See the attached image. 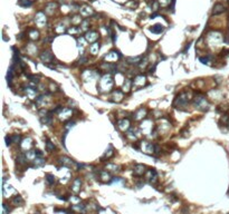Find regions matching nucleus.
Masks as SVG:
<instances>
[{"instance_id": "1", "label": "nucleus", "mask_w": 229, "mask_h": 214, "mask_svg": "<svg viewBox=\"0 0 229 214\" xmlns=\"http://www.w3.org/2000/svg\"><path fill=\"white\" fill-rule=\"evenodd\" d=\"M112 87H113V78H112V75H111V74H105L104 76L100 79V83H98V85H97L98 91L102 93L110 92Z\"/></svg>"}, {"instance_id": "2", "label": "nucleus", "mask_w": 229, "mask_h": 214, "mask_svg": "<svg viewBox=\"0 0 229 214\" xmlns=\"http://www.w3.org/2000/svg\"><path fill=\"white\" fill-rule=\"evenodd\" d=\"M188 102H189V94L187 92H182L181 94H179L176 99H174V103H173V106L176 108H180V109H183L186 106L188 105Z\"/></svg>"}, {"instance_id": "3", "label": "nucleus", "mask_w": 229, "mask_h": 214, "mask_svg": "<svg viewBox=\"0 0 229 214\" xmlns=\"http://www.w3.org/2000/svg\"><path fill=\"white\" fill-rule=\"evenodd\" d=\"M193 102H195V106L198 107L199 109L201 111H207L209 108V104L206 99V97L201 94H197L193 98Z\"/></svg>"}, {"instance_id": "4", "label": "nucleus", "mask_w": 229, "mask_h": 214, "mask_svg": "<svg viewBox=\"0 0 229 214\" xmlns=\"http://www.w3.org/2000/svg\"><path fill=\"white\" fill-rule=\"evenodd\" d=\"M145 84H146L145 76H143V75H139V76H136L135 78L133 79V82H132V87H133L134 89H139V88L145 86Z\"/></svg>"}, {"instance_id": "5", "label": "nucleus", "mask_w": 229, "mask_h": 214, "mask_svg": "<svg viewBox=\"0 0 229 214\" xmlns=\"http://www.w3.org/2000/svg\"><path fill=\"white\" fill-rule=\"evenodd\" d=\"M141 148H142V151L146 154H153L156 152V145L154 144H152V143H149V142H141Z\"/></svg>"}, {"instance_id": "6", "label": "nucleus", "mask_w": 229, "mask_h": 214, "mask_svg": "<svg viewBox=\"0 0 229 214\" xmlns=\"http://www.w3.org/2000/svg\"><path fill=\"white\" fill-rule=\"evenodd\" d=\"M15 193V189L10 184H6V178H3V184H2V194L5 197H9L11 194Z\"/></svg>"}, {"instance_id": "7", "label": "nucleus", "mask_w": 229, "mask_h": 214, "mask_svg": "<svg viewBox=\"0 0 229 214\" xmlns=\"http://www.w3.org/2000/svg\"><path fill=\"white\" fill-rule=\"evenodd\" d=\"M152 125H153V124H152V121H150V119L144 121V122L142 123V125H141L142 133H143L144 135H149L150 133H152V128H153Z\"/></svg>"}, {"instance_id": "8", "label": "nucleus", "mask_w": 229, "mask_h": 214, "mask_svg": "<svg viewBox=\"0 0 229 214\" xmlns=\"http://www.w3.org/2000/svg\"><path fill=\"white\" fill-rule=\"evenodd\" d=\"M119 58H121V55H120V52L119 51H115V50H112V51H110L106 56L104 57V59L107 62H114V61H116Z\"/></svg>"}, {"instance_id": "9", "label": "nucleus", "mask_w": 229, "mask_h": 214, "mask_svg": "<svg viewBox=\"0 0 229 214\" xmlns=\"http://www.w3.org/2000/svg\"><path fill=\"white\" fill-rule=\"evenodd\" d=\"M49 103V96L47 95H42L39 96L37 99H36V104L38 107H42V108H45Z\"/></svg>"}, {"instance_id": "10", "label": "nucleus", "mask_w": 229, "mask_h": 214, "mask_svg": "<svg viewBox=\"0 0 229 214\" xmlns=\"http://www.w3.org/2000/svg\"><path fill=\"white\" fill-rule=\"evenodd\" d=\"M72 114H73L72 109H69V108H63L62 111L58 113V117H59L61 121L65 122V121H67L72 116Z\"/></svg>"}, {"instance_id": "11", "label": "nucleus", "mask_w": 229, "mask_h": 214, "mask_svg": "<svg viewBox=\"0 0 229 214\" xmlns=\"http://www.w3.org/2000/svg\"><path fill=\"white\" fill-rule=\"evenodd\" d=\"M39 58H40V60H42L44 64H48V62H51V61L53 60L54 56H53V54L51 52V51L47 50V51L42 52L40 56H39Z\"/></svg>"}, {"instance_id": "12", "label": "nucleus", "mask_w": 229, "mask_h": 214, "mask_svg": "<svg viewBox=\"0 0 229 214\" xmlns=\"http://www.w3.org/2000/svg\"><path fill=\"white\" fill-rule=\"evenodd\" d=\"M59 163L62 164L63 166H65V167H72L75 165V162H74L72 158H69V157H67V156H63V157H59V161H58Z\"/></svg>"}, {"instance_id": "13", "label": "nucleus", "mask_w": 229, "mask_h": 214, "mask_svg": "<svg viewBox=\"0 0 229 214\" xmlns=\"http://www.w3.org/2000/svg\"><path fill=\"white\" fill-rule=\"evenodd\" d=\"M117 127H119L122 132L127 131V129L130 128V121H129L127 118H124V119L119 121V123H117Z\"/></svg>"}, {"instance_id": "14", "label": "nucleus", "mask_w": 229, "mask_h": 214, "mask_svg": "<svg viewBox=\"0 0 229 214\" xmlns=\"http://www.w3.org/2000/svg\"><path fill=\"white\" fill-rule=\"evenodd\" d=\"M35 21H36V23H37L39 27L45 26V25H46V17H45V15H44L42 12H38V13L36 15Z\"/></svg>"}, {"instance_id": "15", "label": "nucleus", "mask_w": 229, "mask_h": 214, "mask_svg": "<svg viewBox=\"0 0 229 214\" xmlns=\"http://www.w3.org/2000/svg\"><path fill=\"white\" fill-rule=\"evenodd\" d=\"M97 38H98V34L96 31H87L85 35V39L90 42H95Z\"/></svg>"}, {"instance_id": "16", "label": "nucleus", "mask_w": 229, "mask_h": 214, "mask_svg": "<svg viewBox=\"0 0 229 214\" xmlns=\"http://www.w3.org/2000/svg\"><path fill=\"white\" fill-rule=\"evenodd\" d=\"M133 173L136 176H142L143 174L145 173V166L142 165V164H136L134 166V170H133Z\"/></svg>"}, {"instance_id": "17", "label": "nucleus", "mask_w": 229, "mask_h": 214, "mask_svg": "<svg viewBox=\"0 0 229 214\" xmlns=\"http://www.w3.org/2000/svg\"><path fill=\"white\" fill-rule=\"evenodd\" d=\"M148 178H149L150 183L152 184L156 183V181H158V173H156V171L154 168H152V170H150L148 172Z\"/></svg>"}, {"instance_id": "18", "label": "nucleus", "mask_w": 229, "mask_h": 214, "mask_svg": "<svg viewBox=\"0 0 229 214\" xmlns=\"http://www.w3.org/2000/svg\"><path fill=\"white\" fill-rule=\"evenodd\" d=\"M146 114H148V112H146L145 108H140L137 112L134 114V119H136V121H141V119H143V118H145Z\"/></svg>"}, {"instance_id": "19", "label": "nucleus", "mask_w": 229, "mask_h": 214, "mask_svg": "<svg viewBox=\"0 0 229 214\" xmlns=\"http://www.w3.org/2000/svg\"><path fill=\"white\" fill-rule=\"evenodd\" d=\"M81 185H82L81 178H75L72 183V191L74 193H78L81 191Z\"/></svg>"}, {"instance_id": "20", "label": "nucleus", "mask_w": 229, "mask_h": 214, "mask_svg": "<svg viewBox=\"0 0 229 214\" xmlns=\"http://www.w3.org/2000/svg\"><path fill=\"white\" fill-rule=\"evenodd\" d=\"M72 210L77 212V213L84 214L86 213V205H84V204H74L72 206Z\"/></svg>"}, {"instance_id": "21", "label": "nucleus", "mask_w": 229, "mask_h": 214, "mask_svg": "<svg viewBox=\"0 0 229 214\" xmlns=\"http://www.w3.org/2000/svg\"><path fill=\"white\" fill-rule=\"evenodd\" d=\"M20 146L22 150H26V152H27V151H30L29 148L32 146V141H31V138H29V137H28V138H25V140L21 142Z\"/></svg>"}, {"instance_id": "22", "label": "nucleus", "mask_w": 229, "mask_h": 214, "mask_svg": "<svg viewBox=\"0 0 229 214\" xmlns=\"http://www.w3.org/2000/svg\"><path fill=\"white\" fill-rule=\"evenodd\" d=\"M226 10L225 6L222 3H216L214 6V9H212V15H219V13H222L224 11Z\"/></svg>"}, {"instance_id": "23", "label": "nucleus", "mask_w": 229, "mask_h": 214, "mask_svg": "<svg viewBox=\"0 0 229 214\" xmlns=\"http://www.w3.org/2000/svg\"><path fill=\"white\" fill-rule=\"evenodd\" d=\"M100 178L102 182H110L112 181L111 178V175L108 173V171H100Z\"/></svg>"}, {"instance_id": "24", "label": "nucleus", "mask_w": 229, "mask_h": 214, "mask_svg": "<svg viewBox=\"0 0 229 214\" xmlns=\"http://www.w3.org/2000/svg\"><path fill=\"white\" fill-rule=\"evenodd\" d=\"M25 93H26V95L28 96V98H30V99L36 98V96H37V92H36V89L30 88V87H27V88H25Z\"/></svg>"}, {"instance_id": "25", "label": "nucleus", "mask_w": 229, "mask_h": 214, "mask_svg": "<svg viewBox=\"0 0 229 214\" xmlns=\"http://www.w3.org/2000/svg\"><path fill=\"white\" fill-rule=\"evenodd\" d=\"M112 98H113V102H116V103L121 102V101L123 99V94H122V92H120V91H114Z\"/></svg>"}, {"instance_id": "26", "label": "nucleus", "mask_w": 229, "mask_h": 214, "mask_svg": "<svg viewBox=\"0 0 229 214\" xmlns=\"http://www.w3.org/2000/svg\"><path fill=\"white\" fill-rule=\"evenodd\" d=\"M32 167H40L45 164V160L42 157H36L34 161H32Z\"/></svg>"}, {"instance_id": "27", "label": "nucleus", "mask_w": 229, "mask_h": 214, "mask_svg": "<svg viewBox=\"0 0 229 214\" xmlns=\"http://www.w3.org/2000/svg\"><path fill=\"white\" fill-rule=\"evenodd\" d=\"M81 13H82L83 16L88 17V16H92V15H93V10H92L91 7H88V6H84L83 9H81Z\"/></svg>"}, {"instance_id": "28", "label": "nucleus", "mask_w": 229, "mask_h": 214, "mask_svg": "<svg viewBox=\"0 0 229 214\" xmlns=\"http://www.w3.org/2000/svg\"><path fill=\"white\" fill-rule=\"evenodd\" d=\"M11 202H12L13 205L18 206V205H22V204H24V200H22V197H21L20 195H16V196L12 197Z\"/></svg>"}, {"instance_id": "29", "label": "nucleus", "mask_w": 229, "mask_h": 214, "mask_svg": "<svg viewBox=\"0 0 229 214\" xmlns=\"http://www.w3.org/2000/svg\"><path fill=\"white\" fill-rule=\"evenodd\" d=\"M45 178H46L47 183L49 184V185H54V184L56 183V177H55V175H53V174L47 173L45 175Z\"/></svg>"}, {"instance_id": "30", "label": "nucleus", "mask_w": 229, "mask_h": 214, "mask_svg": "<svg viewBox=\"0 0 229 214\" xmlns=\"http://www.w3.org/2000/svg\"><path fill=\"white\" fill-rule=\"evenodd\" d=\"M113 155H114V150H113L112 145H110V146H108V150H106V152L104 153V156L102 157V160H105V158H110V157H112Z\"/></svg>"}, {"instance_id": "31", "label": "nucleus", "mask_w": 229, "mask_h": 214, "mask_svg": "<svg viewBox=\"0 0 229 214\" xmlns=\"http://www.w3.org/2000/svg\"><path fill=\"white\" fill-rule=\"evenodd\" d=\"M106 170L108 171V172H120V166L119 165H115V164H107L106 165Z\"/></svg>"}, {"instance_id": "32", "label": "nucleus", "mask_w": 229, "mask_h": 214, "mask_svg": "<svg viewBox=\"0 0 229 214\" xmlns=\"http://www.w3.org/2000/svg\"><path fill=\"white\" fill-rule=\"evenodd\" d=\"M100 50V44L98 42H94L93 45H91V47H90V52L92 54V55H96L97 52Z\"/></svg>"}, {"instance_id": "33", "label": "nucleus", "mask_w": 229, "mask_h": 214, "mask_svg": "<svg viewBox=\"0 0 229 214\" xmlns=\"http://www.w3.org/2000/svg\"><path fill=\"white\" fill-rule=\"evenodd\" d=\"M29 38L31 40H37L39 38V32L36 29H31V30H29Z\"/></svg>"}, {"instance_id": "34", "label": "nucleus", "mask_w": 229, "mask_h": 214, "mask_svg": "<svg viewBox=\"0 0 229 214\" xmlns=\"http://www.w3.org/2000/svg\"><path fill=\"white\" fill-rule=\"evenodd\" d=\"M163 26L162 25H154L150 30L152 31V32H154V34H161L162 31H163Z\"/></svg>"}, {"instance_id": "35", "label": "nucleus", "mask_w": 229, "mask_h": 214, "mask_svg": "<svg viewBox=\"0 0 229 214\" xmlns=\"http://www.w3.org/2000/svg\"><path fill=\"white\" fill-rule=\"evenodd\" d=\"M131 88H132V81L125 79V83H124V85H123V91H124L125 93H127L131 91Z\"/></svg>"}, {"instance_id": "36", "label": "nucleus", "mask_w": 229, "mask_h": 214, "mask_svg": "<svg viewBox=\"0 0 229 214\" xmlns=\"http://www.w3.org/2000/svg\"><path fill=\"white\" fill-rule=\"evenodd\" d=\"M19 5L21 7H30L32 5V1L31 0H19Z\"/></svg>"}, {"instance_id": "37", "label": "nucleus", "mask_w": 229, "mask_h": 214, "mask_svg": "<svg viewBox=\"0 0 229 214\" xmlns=\"http://www.w3.org/2000/svg\"><path fill=\"white\" fill-rule=\"evenodd\" d=\"M46 150H47L48 152H53V151L55 150V145H54L48 138H47V143H46Z\"/></svg>"}, {"instance_id": "38", "label": "nucleus", "mask_w": 229, "mask_h": 214, "mask_svg": "<svg viewBox=\"0 0 229 214\" xmlns=\"http://www.w3.org/2000/svg\"><path fill=\"white\" fill-rule=\"evenodd\" d=\"M55 8H57V3L56 2H51V3H48L47 5V11H49V12H52V10L54 9L55 10Z\"/></svg>"}, {"instance_id": "39", "label": "nucleus", "mask_w": 229, "mask_h": 214, "mask_svg": "<svg viewBox=\"0 0 229 214\" xmlns=\"http://www.w3.org/2000/svg\"><path fill=\"white\" fill-rule=\"evenodd\" d=\"M11 141L12 143H20V135L18 134H15V135H11Z\"/></svg>"}, {"instance_id": "40", "label": "nucleus", "mask_w": 229, "mask_h": 214, "mask_svg": "<svg viewBox=\"0 0 229 214\" xmlns=\"http://www.w3.org/2000/svg\"><path fill=\"white\" fill-rule=\"evenodd\" d=\"M9 212H10V209L8 207L7 204L3 203V205H2V214H9Z\"/></svg>"}, {"instance_id": "41", "label": "nucleus", "mask_w": 229, "mask_h": 214, "mask_svg": "<svg viewBox=\"0 0 229 214\" xmlns=\"http://www.w3.org/2000/svg\"><path fill=\"white\" fill-rule=\"evenodd\" d=\"M221 122L224 123L226 126H229V114L228 115H225V116L221 118Z\"/></svg>"}, {"instance_id": "42", "label": "nucleus", "mask_w": 229, "mask_h": 214, "mask_svg": "<svg viewBox=\"0 0 229 214\" xmlns=\"http://www.w3.org/2000/svg\"><path fill=\"white\" fill-rule=\"evenodd\" d=\"M27 50H28V52H29L30 55H34V54L37 51V48H36L34 45H32V48H30V45H29V46H28V48H27Z\"/></svg>"}, {"instance_id": "43", "label": "nucleus", "mask_w": 229, "mask_h": 214, "mask_svg": "<svg viewBox=\"0 0 229 214\" xmlns=\"http://www.w3.org/2000/svg\"><path fill=\"white\" fill-rule=\"evenodd\" d=\"M139 65H140V68H144L146 65H148V59H146V58H144L143 60L140 61V64H139Z\"/></svg>"}, {"instance_id": "44", "label": "nucleus", "mask_w": 229, "mask_h": 214, "mask_svg": "<svg viewBox=\"0 0 229 214\" xmlns=\"http://www.w3.org/2000/svg\"><path fill=\"white\" fill-rule=\"evenodd\" d=\"M170 1L171 0H159V2H160L161 6H168V5H170Z\"/></svg>"}, {"instance_id": "45", "label": "nucleus", "mask_w": 229, "mask_h": 214, "mask_svg": "<svg viewBox=\"0 0 229 214\" xmlns=\"http://www.w3.org/2000/svg\"><path fill=\"white\" fill-rule=\"evenodd\" d=\"M74 125H75V123H74V122H68V123H66V125H65V128H66V129H69L71 127H73Z\"/></svg>"}, {"instance_id": "46", "label": "nucleus", "mask_w": 229, "mask_h": 214, "mask_svg": "<svg viewBox=\"0 0 229 214\" xmlns=\"http://www.w3.org/2000/svg\"><path fill=\"white\" fill-rule=\"evenodd\" d=\"M12 141H11V136H6V144H7V146H9Z\"/></svg>"}, {"instance_id": "47", "label": "nucleus", "mask_w": 229, "mask_h": 214, "mask_svg": "<svg viewBox=\"0 0 229 214\" xmlns=\"http://www.w3.org/2000/svg\"><path fill=\"white\" fill-rule=\"evenodd\" d=\"M76 22H82V19H81L78 16H75L73 19V23H76Z\"/></svg>"}, {"instance_id": "48", "label": "nucleus", "mask_w": 229, "mask_h": 214, "mask_svg": "<svg viewBox=\"0 0 229 214\" xmlns=\"http://www.w3.org/2000/svg\"><path fill=\"white\" fill-rule=\"evenodd\" d=\"M69 200H71V201H74V202H76V201H79V199H78V197H71Z\"/></svg>"}, {"instance_id": "49", "label": "nucleus", "mask_w": 229, "mask_h": 214, "mask_svg": "<svg viewBox=\"0 0 229 214\" xmlns=\"http://www.w3.org/2000/svg\"><path fill=\"white\" fill-rule=\"evenodd\" d=\"M124 1H126V0H117V2H124Z\"/></svg>"}, {"instance_id": "50", "label": "nucleus", "mask_w": 229, "mask_h": 214, "mask_svg": "<svg viewBox=\"0 0 229 214\" xmlns=\"http://www.w3.org/2000/svg\"><path fill=\"white\" fill-rule=\"evenodd\" d=\"M228 1H229V0H228Z\"/></svg>"}]
</instances>
